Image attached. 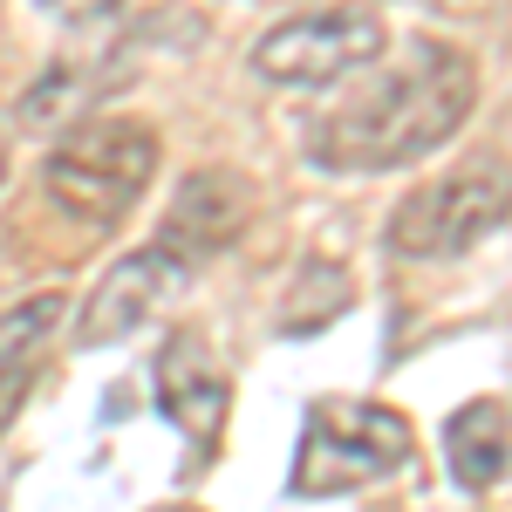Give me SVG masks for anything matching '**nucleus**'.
I'll return each instance as SVG.
<instances>
[{
    "label": "nucleus",
    "instance_id": "f257e3e1",
    "mask_svg": "<svg viewBox=\"0 0 512 512\" xmlns=\"http://www.w3.org/2000/svg\"><path fill=\"white\" fill-rule=\"evenodd\" d=\"M376 69V62H369ZM478 103V62L451 41H410L390 69L342 96L308 137V158L328 171H403L458 137Z\"/></svg>",
    "mask_w": 512,
    "mask_h": 512
},
{
    "label": "nucleus",
    "instance_id": "f03ea898",
    "mask_svg": "<svg viewBox=\"0 0 512 512\" xmlns=\"http://www.w3.org/2000/svg\"><path fill=\"white\" fill-rule=\"evenodd\" d=\"M151 178H158V130L123 117L69 130L41 164V192L82 226H123L137 198L151 192Z\"/></svg>",
    "mask_w": 512,
    "mask_h": 512
},
{
    "label": "nucleus",
    "instance_id": "7ed1b4c3",
    "mask_svg": "<svg viewBox=\"0 0 512 512\" xmlns=\"http://www.w3.org/2000/svg\"><path fill=\"white\" fill-rule=\"evenodd\" d=\"M403 458H410V424L396 417L390 403L328 396L301 424V451H294V478L287 485L301 499H335V492H355L369 478L396 472Z\"/></svg>",
    "mask_w": 512,
    "mask_h": 512
},
{
    "label": "nucleus",
    "instance_id": "20e7f679",
    "mask_svg": "<svg viewBox=\"0 0 512 512\" xmlns=\"http://www.w3.org/2000/svg\"><path fill=\"white\" fill-rule=\"evenodd\" d=\"M383 48H390V28L376 7H321L253 41V69L280 89H335L362 76L369 62H383Z\"/></svg>",
    "mask_w": 512,
    "mask_h": 512
},
{
    "label": "nucleus",
    "instance_id": "39448f33",
    "mask_svg": "<svg viewBox=\"0 0 512 512\" xmlns=\"http://www.w3.org/2000/svg\"><path fill=\"white\" fill-rule=\"evenodd\" d=\"M506 226V171L499 164H472L451 171L424 192H410L390 212V253L403 260H458L478 239H492Z\"/></svg>",
    "mask_w": 512,
    "mask_h": 512
},
{
    "label": "nucleus",
    "instance_id": "423d86ee",
    "mask_svg": "<svg viewBox=\"0 0 512 512\" xmlns=\"http://www.w3.org/2000/svg\"><path fill=\"white\" fill-rule=\"evenodd\" d=\"M185 280H192V267L178 253H164L158 239L144 253H123L117 267H103V280L89 287V301H82V315H76V342L82 349H103V342L137 335L171 294H185Z\"/></svg>",
    "mask_w": 512,
    "mask_h": 512
},
{
    "label": "nucleus",
    "instance_id": "0eeeda50",
    "mask_svg": "<svg viewBox=\"0 0 512 512\" xmlns=\"http://www.w3.org/2000/svg\"><path fill=\"white\" fill-rule=\"evenodd\" d=\"M246 219H253V185L239 178L233 164H205V171L178 178V192H171V205L158 219V246L178 253L185 267H198V260L226 253L246 233Z\"/></svg>",
    "mask_w": 512,
    "mask_h": 512
},
{
    "label": "nucleus",
    "instance_id": "6e6552de",
    "mask_svg": "<svg viewBox=\"0 0 512 512\" xmlns=\"http://www.w3.org/2000/svg\"><path fill=\"white\" fill-rule=\"evenodd\" d=\"M158 403L192 444H212V437L226 431V403H233V390H226V369L212 362V349H205L198 328H178V335L164 342V355H158Z\"/></svg>",
    "mask_w": 512,
    "mask_h": 512
},
{
    "label": "nucleus",
    "instance_id": "1a4fd4ad",
    "mask_svg": "<svg viewBox=\"0 0 512 512\" xmlns=\"http://www.w3.org/2000/svg\"><path fill=\"white\" fill-rule=\"evenodd\" d=\"M444 458H451L458 485L492 492V485L506 478V458H512L506 396H478V403H465V410H451V424H444Z\"/></svg>",
    "mask_w": 512,
    "mask_h": 512
},
{
    "label": "nucleus",
    "instance_id": "9d476101",
    "mask_svg": "<svg viewBox=\"0 0 512 512\" xmlns=\"http://www.w3.org/2000/svg\"><path fill=\"white\" fill-rule=\"evenodd\" d=\"M280 308H287V315H280L287 335H308V328H321V321H335L349 308V274H342L335 260H308L301 280H294V294H287Z\"/></svg>",
    "mask_w": 512,
    "mask_h": 512
},
{
    "label": "nucleus",
    "instance_id": "9b49d317",
    "mask_svg": "<svg viewBox=\"0 0 512 512\" xmlns=\"http://www.w3.org/2000/svg\"><path fill=\"white\" fill-rule=\"evenodd\" d=\"M62 294H28L21 308H7L0 315V362H28V355L55 335V321H62Z\"/></svg>",
    "mask_w": 512,
    "mask_h": 512
},
{
    "label": "nucleus",
    "instance_id": "f8f14e48",
    "mask_svg": "<svg viewBox=\"0 0 512 512\" xmlns=\"http://www.w3.org/2000/svg\"><path fill=\"white\" fill-rule=\"evenodd\" d=\"M28 390H35V355L28 362H0V431L14 424V410L28 403Z\"/></svg>",
    "mask_w": 512,
    "mask_h": 512
},
{
    "label": "nucleus",
    "instance_id": "ddd939ff",
    "mask_svg": "<svg viewBox=\"0 0 512 512\" xmlns=\"http://www.w3.org/2000/svg\"><path fill=\"white\" fill-rule=\"evenodd\" d=\"M0 185H7V144H0Z\"/></svg>",
    "mask_w": 512,
    "mask_h": 512
},
{
    "label": "nucleus",
    "instance_id": "4468645a",
    "mask_svg": "<svg viewBox=\"0 0 512 512\" xmlns=\"http://www.w3.org/2000/svg\"><path fill=\"white\" fill-rule=\"evenodd\" d=\"M171 512H192V506H171Z\"/></svg>",
    "mask_w": 512,
    "mask_h": 512
}]
</instances>
